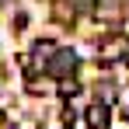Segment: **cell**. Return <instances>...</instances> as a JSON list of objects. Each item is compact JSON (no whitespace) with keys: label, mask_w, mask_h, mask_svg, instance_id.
I'll list each match as a JSON object with an SVG mask.
<instances>
[{"label":"cell","mask_w":129,"mask_h":129,"mask_svg":"<svg viewBox=\"0 0 129 129\" xmlns=\"http://www.w3.org/2000/svg\"><path fill=\"white\" fill-rule=\"evenodd\" d=\"M49 73H52L56 80H63V77H73V73H77V52H73V49H52Z\"/></svg>","instance_id":"cell-1"},{"label":"cell","mask_w":129,"mask_h":129,"mask_svg":"<svg viewBox=\"0 0 129 129\" xmlns=\"http://www.w3.org/2000/svg\"><path fill=\"white\" fill-rule=\"evenodd\" d=\"M84 122H87L91 129H105V126H108V105H105V101H94V105H87Z\"/></svg>","instance_id":"cell-2"},{"label":"cell","mask_w":129,"mask_h":129,"mask_svg":"<svg viewBox=\"0 0 129 129\" xmlns=\"http://www.w3.org/2000/svg\"><path fill=\"white\" fill-rule=\"evenodd\" d=\"M126 49H129L126 39H108L98 52H101V59H119V56H126Z\"/></svg>","instance_id":"cell-3"},{"label":"cell","mask_w":129,"mask_h":129,"mask_svg":"<svg viewBox=\"0 0 129 129\" xmlns=\"http://www.w3.org/2000/svg\"><path fill=\"white\" fill-rule=\"evenodd\" d=\"M77 91H80V84H77L73 77H63V80H59V94H63V98H73Z\"/></svg>","instance_id":"cell-4"},{"label":"cell","mask_w":129,"mask_h":129,"mask_svg":"<svg viewBox=\"0 0 129 129\" xmlns=\"http://www.w3.org/2000/svg\"><path fill=\"white\" fill-rule=\"evenodd\" d=\"M42 87H45L42 80H35V77H28V91H31V94H39V91H42Z\"/></svg>","instance_id":"cell-5"},{"label":"cell","mask_w":129,"mask_h":129,"mask_svg":"<svg viewBox=\"0 0 129 129\" xmlns=\"http://www.w3.org/2000/svg\"><path fill=\"white\" fill-rule=\"evenodd\" d=\"M24 28H28V18L18 14V18H14V31H24Z\"/></svg>","instance_id":"cell-6"}]
</instances>
